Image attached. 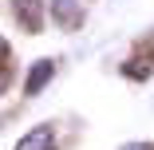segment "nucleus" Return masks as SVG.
<instances>
[{
	"label": "nucleus",
	"instance_id": "nucleus-6",
	"mask_svg": "<svg viewBox=\"0 0 154 150\" xmlns=\"http://www.w3.org/2000/svg\"><path fill=\"white\" fill-rule=\"evenodd\" d=\"M8 55H12V47H8V40H4V36H0V67L8 63Z\"/></svg>",
	"mask_w": 154,
	"mask_h": 150
},
{
	"label": "nucleus",
	"instance_id": "nucleus-7",
	"mask_svg": "<svg viewBox=\"0 0 154 150\" xmlns=\"http://www.w3.org/2000/svg\"><path fill=\"white\" fill-rule=\"evenodd\" d=\"M122 150H154V146H150V142H127Z\"/></svg>",
	"mask_w": 154,
	"mask_h": 150
},
{
	"label": "nucleus",
	"instance_id": "nucleus-8",
	"mask_svg": "<svg viewBox=\"0 0 154 150\" xmlns=\"http://www.w3.org/2000/svg\"><path fill=\"white\" fill-rule=\"evenodd\" d=\"M0 91H4V79H0Z\"/></svg>",
	"mask_w": 154,
	"mask_h": 150
},
{
	"label": "nucleus",
	"instance_id": "nucleus-1",
	"mask_svg": "<svg viewBox=\"0 0 154 150\" xmlns=\"http://www.w3.org/2000/svg\"><path fill=\"white\" fill-rule=\"evenodd\" d=\"M44 8H48V0H12V16L20 20V28L28 36L44 32Z\"/></svg>",
	"mask_w": 154,
	"mask_h": 150
},
{
	"label": "nucleus",
	"instance_id": "nucleus-4",
	"mask_svg": "<svg viewBox=\"0 0 154 150\" xmlns=\"http://www.w3.org/2000/svg\"><path fill=\"white\" fill-rule=\"evenodd\" d=\"M16 150H55V130L44 123V127H32L20 142H16Z\"/></svg>",
	"mask_w": 154,
	"mask_h": 150
},
{
	"label": "nucleus",
	"instance_id": "nucleus-3",
	"mask_svg": "<svg viewBox=\"0 0 154 150\" xmlns=\"http://www.w3.org/2000/svg\"><path fill=\"white\" fill-rule=\"evenodd\" d=\"M51 75H55V59H36L32 71H28V79H24V95H40L51 83Z\"/></svg>",
	"mask_w": 154,
	"mask_h": 150
},
{
	"label": "nucleus",
	"instance_id": "nucleus-5",
	"mask_svg": "<svg viewBox=\"0 0 154 150\" xmlns=\"http://www.w3.org/2000/svg\"><path fill=\"white\" fill-rule=\"evenodd\" d=\"M122 75H127V79H134V83L150 79V75H154V51H146V59H142V55L127 59V63H122Z\"/></svg>",
	"mask_w": 154,
	"mask_h": 150
},
{
	"label": "nucleus",
	"instance_id": "nucleus-2",
	"mask_svg": "<svg viewBox=\"0 0 154 150\" xmlns=\"http://www.w3.org/2000/svg\"><path fill=\"white\" fill-rule=\"evenodd\" d=\"M48 8H51V20L63 28V32H75V28L83 24V0H48Z\"/></svg>",
	"mask_w": 154,
	"mask_h": 150
}]
</instances>
